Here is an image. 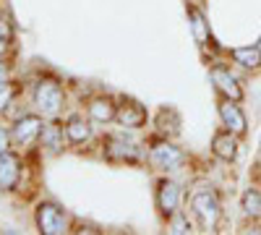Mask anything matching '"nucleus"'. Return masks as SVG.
Masks as SVG:
<instances>
[{"label":"nucleus","instance_id":"4468645a","mask_svg":"<svg viewBox=\"0 0 261 235\" xmlns=\"http://www.w3.org/2000/svg\"><path fill=\"white\" fill-rule=\"evenodd\" d=\"M232 58L243 68H261V47H238L232 50Z\"/></svg>","mask_w":261,"mask_h":235},{"label":"nucleus","instance_id":"f3484780","mask_svg":"<svg viewBox=\"0 0 261 235\" xmlns=\"http://www.w3.org/2000/svg\"><path fill=\"white\" fill-rule=\"evenodd\" d=\"M65 134H68V139L73 141V144H81V141H86L92 136V128L86 125L84 120H79V118H73L68 125H65Z\"/></svg>","mask_w":261,"mask_h":235},{"label":"nucleus","instance_id":"4be33fe9","mask_svg":"<svg viewBox=\"0 0 261 235\" xmlns=\"http://www.w3.org/2000/svg\"><path fill=\"white\" fill-rule=\"evenodd\" d=\"M8 131H6V128H0V154H3V152H8Z\"/></svg>","mask_w":261,"mask_h":235},{"label":"nucleus","instance_id":"1a4fd4ad","mask_svg":"<svg viewBox=\"0 0 261 235\" xmlns=\"http://www.w3.org/2000/svg\"><path fill=\"white\" fill-rule=\"evenodd\" d=\"M220 118L225 120V125L235 136H243L246 134V115L241 113V108L235 105V99H225L220 105Z\"/></svg>","mask_w":261,"mask_h":235},{"label":"nucleus","instance_id":"20e7f679","mask_svg":"<svg viewBox=\"0 0 261 235\" xmlns=\"http://www.w3.org/2000/svg\"><path fill=\"white\" fill-rule=\"evenodd\" d=\"M115 120L123 125V128H141L146 123V110L136 99H123L115 110Z\"/></svg>","mask_w":261,"mask_h":235},{"label":"nucleus","instance_id":"393cba45","mask_svg":"<svg viewBox=\"0 0 261 235\" xmlns=\"http://www.w3.org/2000/svg\"><path fill=\"white\" fill-rule=\"evenodd\" d=\"M258 42H261V39H258Z\"/></svg>","mask_w":261,"mask_h":235},{"label":"nucleus","instance_id":"423d86ee","mask_svg":"<svg viewBox=\"0 0 261 235\" xmlns=\"http://www.w3.org/2000/svg\"><path fill=\"white\" fill-rule=\"evenodd\" d=\"M18 178H21V162H18V157L3 152V154H0V188H3V191H13L18 186Z\"/></svg>","mask_w":261,"mask_h":235},{"label":"nucleus","instance_id":"0eeeda50","mask_svg":"<svg viewBox=\"0 0 261 235\" xmlns=\"http://www.w3.org/2000/svg\"><path fill=\"white\" fill-rule=\"evenodd\" d=\"M212 81H214V87L220 89L227 99H241L243 97V89H241V84H238V79L230 73V71H225V68H212Z\"/></svg>","mask_w":261,"mask_h":235},{"label":"nucleus","instance_id":"5701e85b","mask_svg":"<svg viewBox=\"0 0 261 235\" xmlns=\"http://www.w3.org/2000/svg\"><path fill=\"white\" fill-rule=\"evenodd\" d=\"M0 39H11V27H8V21H3V18H0Z\"/></svg>","mask_w":261,"mask_h":235},{"label":"nucleus","instance_id":"ddd939ff","mask_svg":"<svg viewBox=\"0 0 261 235\" xmlns=\"http://www.w3.org/2000/svg\"><path fill=\"white\" fill-rule=\"evenodd\" d=\"M89 115H92V120H97V123H107V120H113L115 118V105L110 102V99H92V105H89Z\"/></svg>","mask_w":261,"mask_h":235},{"label":"nucleus","instance_id":"7ed1b4c3","mask_svg":"<svg viewBox=\"0 0 261 235\" xmlns=\"http://www.w3.org/2000/svg\"><path fill=\"white\" fill-rule=\"evenodd\" d=\"M193 212L199 215L201 225L212 230L217 225V220H220V201H217L214 191H206V188L199 191V194L193 196Z\"/></svg>","mask_w":261,"mask_h":235},{"label":"nucleus","instance_id":"2eb2a0df","mask_svg":"<svg viewBox=\"0 0 261 235\" xmlns=\"http://www.w3.org/2000/svg\"><path fill=\"white\" fill-rule=\"evenodd\" d=\"M180 115L175 110H170V108H162L160 115H157V128L162 134H178L180 131Z\"/></svg>","mask_w":261,"mask_h":235},{"label":"nucleus","instance_id":"6ab92c4d","mask_svg":"<svg viewBox=\"0 0 261 235\" xmlns=\"http://www.w3.org/2000/svg\"><path fill=\"white\" fill-rule=\"evenodd\" d=\"M243 212L251 217H261V194L258 191H246L243 194Z\"/></svg>","mask_w":261,"mask_h":235},{"label":"nucleus","instance_id":"9b49d317","mask_svg":"<svg viewBox=\"0 0 261 235\" xmlns=\"http://www.w3.org/2000/svg\"><path fill=\"white\" fill-rule=\"evenodd\" d=\"M107 157L110 160H125V162H136L139 160V149L130 141H120V139H110L107 141Z\"/></svg>","mask_w":261,"mask_h":235},{"label":"nucleus","instance_id":"a211bd4d","mask_svg":"<svg viewBox=\"0 0 261 235\" xmlns=\"http://www.w3.org/2000/svg\"><path fill=\"white\" fill-rule=\"evenodd\" d=\"M42 144H45L50 152H58V149L63 146V131H60L55 123H50V125L42 128Z\"/></svg>","mask_w":261,"mask_h":235},{"label":"nucleus","instance_id":"dca6fc26","mask_svg":"<svg viewBox=\"0 0 261 235\" xmlns=\"http://www.w3.org/2000/svg\"><path fill=\"white\" fill-rule=\"evenodd\" d=\"M188 16H191V27H193V37L199 45H206V39H209V29H206V21L204 16L196 11V8H188Z\"/></svg>","mask_w":261,"mask_h":235},{"label":"nucleus","instance_id":"f8f14e48","mask_svg":"<svg viewBox=\"0 0 261 235\" xmlns=\"http://www.w3.org/2000/svg\"><path fill=\"white\" fill-rule=\"evenodd\" d=\"M212 149H214L217 157L227 160V162H232V160L238 157V141H235L230 134H217L214 141H212Z\"/></svg>","mask_w":261,"mask_h":235},{"label":"nucleus","instance_id":"412c9836","mask_svg":"<svg viewBox=\"0 0 261 235\" xmlns=\"http://www.w3.org/2000/svg\"><path fill=\"white\" fill-rule=\"evenodd\" d=\"M170 232H175V235H180V232H191V225H188V220L178 215L175 220L170 222Z\"/></svg>","mask_w":261,"mask_h":235},{"label":"nucleus","instance_id":"b1692460","mask_svg":"<svg viewBox=\"0 0 261 235\" xmlns=\"http://www.w3.org/2000/svg\"><path fill=\"white\" fill-rule=\"evenodd\" d=\"M6 73H8V66H6V63H0V81H6Z\"/></svg>","mask_w":261,"mask_h":235},{"label":"nucleus","instance_id":"9d476101","mask_svg":"<svg viewBox=\"0 0 261 235\" xmlns=\"http://www.w3.org/2000/svg\"><path fill=\"white\" fill-rule=\"evenodd\" d=\"M178 199H180V188L172 183V180H162L160 188H157V206L162 215H175L178 209Z\"/></svg>","mask_w":261,"mask_h":235},{"label":"nucleus","instance_id":"6e6552de","mask_svg":"<svg viewBox=\"0 0 261 235\" xmlns=\"http://www.w3.org/2000/svg\"><path fill=\"white\" fill-rule=\"evenodd\" d=\"M42 128H45V123H42L39 118L27 115V118H21V120L16 123V128H13V139H16V144H21V146H29V144L42 134Z\"/></svg>","mask_w":261,"mask_h":235},{"label":"nucleus","instance_id":"aec40b11","mask_svg":"<svg viewBox=\"0 0 261 235\" xmlns=\"http://www.w3.org/2000/svg\"><path fill=\"white\" fill-rule=\"evenodd\" d=\"M13 97V87L8 81H0V110H6L8 108V102Z\"/></svg>","mask_w":261,"mask_h":235},{"label":"nucleus","instance_id":"f257e3e1","mask_svg":"<svg viewBox=\"0 0 261 235\" xmlns=\"http://www.w3.org/2000/svg\"><path fill=\"white\" fill-rule=\"evenodd\" d=\"M37 225L39 230L45 232V235H60L65 232V215H63V209L58 204H39L37 206Z\"/></svg>","mask_w":261,"mask_h":235},{"label":"nucleus","instance_id":"39448f33","mask_svg":"<svg viewBox=\"0 0 261 235\" xmlns=\"http://www.w3.org/2000/svg\"><path fill=\"white\" fill-rule=\"evenodd\" d=\"M151 162L160 170H178L183 165V152L172 144H157L151 149Z\"/></svg>","mask_w":261,"mask_h":235},{"label":"nucleus","instance_id":"f03ea898","mask_svg":"<svg viewBox=\"0 0 261 235\" xmlns=\"http://www.w3.org/2000/svg\"><path fill=\"white\" fill-rule=\"evenodd\" d=\"M34 102H37V108L42 113H47V115H55L60 110V105H63V92L55 81L45 79V81H39L37 84V89H34Z\"/></svg>","mask_w":261,"mask_h":235}]
</instances>
